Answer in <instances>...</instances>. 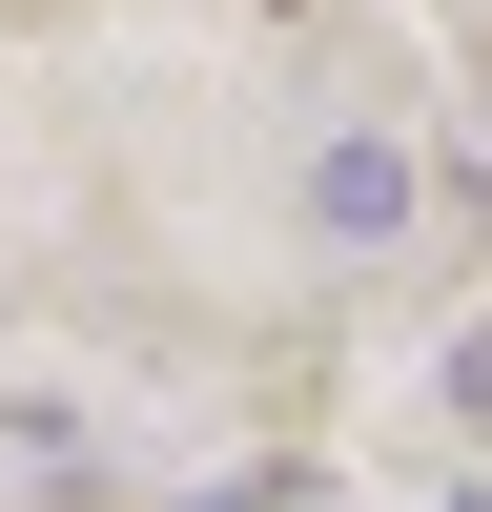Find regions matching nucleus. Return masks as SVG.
Listing matches in <instances>:
<instances>
[{"label": "nucleus", "mask_w": 492, "mask_h": 512, "mask_svg": "<svg viewBox=\"0 0 492 512\" xmlns=\"http://www.w3.org/2000/svg\"><path fill=\"white\" fill-rule=\"evenodd\" d=\"M308 246H410V144L390 123H328L308 144Z\"/></svg>", "instance_id": "1"}]
</instances>
